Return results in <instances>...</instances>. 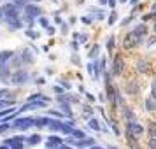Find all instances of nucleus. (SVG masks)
Segmentation results:
<instances>
[{
	"instance_id": "obj_1",
	"label": "nucleus",
	"mask_w": 156,
	"mask_h": 149,
	"mask_svg": "<svg viewBox=\"0 0 156 149\" xmlns=\"http://www.w3.org/2000/svg\"><path fill=\"white\" fill-rule=\"evenodd\" d=\"M14 58V53L12 51H4L0 53V81L2 83H9V67L7 63Z\"/></svg>"
},
{
	"instance_id": "obj_2",
	"label": "nucleus",
	"mask_w": 156,
	"mask_h": 149,
	"mask_svg": "<svg viewBox=\"0 0 156 149\" xmlns=\"http://www.w3.org/2000/svg\"><path fill=\"white\" fill-rule=\"evenodd\" d=\"M4 14H5V18H7L9 21H11V20H18V16H20V9H18L16 4H7V5L4 7Z\"/></svg>"
},
{
	"instance_id": "obj_3",
	"label": "nucleus",
	"mask_w": 156,
	"mask_h": 149,
	"mask_svg": "<svg viewBox=\"0 0 156 149\" xmlns=\"http://www.w3.org/2000/svg\"><path fill=\"white\" fill-rule=\"evenodd\" d=\"M49 104V100H35V102H27L20 111H34V109H44Z\"/></svg>"
},
{
	"instance_id": "obj_4",
	"label": "nucleus",
	"mask_w": 156,
	"mask_h": 149,
	"mask_svg": "<svg viewBox=\"0 0 156 149\" xmlns=\"http://www.w3.org/2000/svg\"><path fill=\"white\" fill-rule=\"evenodd\" d=\"M34 121L35 119H32V118H20V119H16L14 123H12V128H16V130H27V128H30L32 125H35Z\"/></svg>"
},
{
	"instance_id": "obj_5",
	"label": "nucleus",
	"mask_w": 156,
	"mask_h": 149,
	"mask_svg": "<svg viewBox=\"0 0 156 149\" xmlns=\"http://www.w3.org/2000/svg\"><path fill=\"white\" fill-rule=\"evenodd\" d=\"M27 81H28V74L25 70L14 72V74L11 76V79H9V83H12V84H23V83H27Z\"/></svg>"
},
{
	"instance_id": "obj_6",
	"label": "nucleus",
	"mask_w": 156,
	"mask_h": 149,
	"mask_svg": "<svg viewBox=\"0 0 156 149\" xmlns=\"http://www.w3.org/2000/svg\"><path fill=\"white\" fill-rule=\"evenodd\" d=\"M144 132V128L140 126V123H128V133L132 137H139Z\"/></svg>"
},
{
	"instance_id": "obj_7",
	"label": "nucleus",
	"mask_w": 156,
	"mask_h": 149,
	"mask_svg": "<svg viewBox=\"0 0 156 149\" xmlns=\"http://www.w3.org/2000/svg\"><path fill=\"white\" fill-rule=\"evenodd\" d=\"M137 42H140V37L135 35V32H133V34H130V35L125 39V48H132V46H135Z\"/></svg>"
},
{
	"instance_id": "obj_8",
	"label": "nucleus",
	"mask_w": 156,
	"mask_h": 149,
	"mask_svg": "<svg viewBox=\"0 0 156 149\" xmlns=\"http://www.w3.org/2000/svg\"><path fill=\"white\" fill-rule=\"evenodd\" d=\"M25 14L28 16V18H34V16H41V9L37 7V5H27L25 7Z\"/></svg>"
},
{
	"instance_id": "obj_9",
	"label": "nucleus",
	"mask_w": 156,
	"mask_h": 149,
	"mask_svg": "<svg viewBox=\"0 0 156 149\" xmlns=\"http://www.w3.org/2000/svg\"><path fill=\"white\" fill-rule=\"evenodd\" d=\"M60 146H62V139H60V137H55V135H53V137L48 139V149H53V147L58 149Z\"/></svg>"
},
{
	"instance_id": "obj_10",
	"label": "nucleus",
	"mask_w": 156,
	"mask_h": 149,
	"mask_svg": "<svg viewBox=\"0 0 156 149\" xmlns=\"http://www.w3.org/2000/svg\"><path fill=\"white\" fill-rule=\"evenodd\" d=\"M121 72H123V60H121V56H118L114 60V74L119 76Z\"/></svg>"
},
{
	"instance_id": "obj_11",
	"label": "nucleus",
	"mask_w": 156,
	"mask_h": 149,
	"mask_svg": "<svg viewBox=\"0 0 156 149\" xmlns=\"http://www.w3.org/2000/svg\"><path fill=\"white\" fill-rule=\"evenodd\" d=\"M62 126H63L62 121H51L49 123V130H53V132H62Z\"/></svg>"
},
{
	"instance_id": "obj_12",
	"label": "nucleus",
	"mask_w": 156,
	"mask_h": 149,
	"mask_svg": "<svg viewBox=\"0 0 156 149\" xmlns=\"http://www.w3.org/2000/svg\"><path fill=\"white\" fill-rule=\"evenodd\" d=\"M51 121L48 119V118H39V119H35V126L39 128H44V126H49Z\"/></svg>"
},
{
	"instance_id": "obj_13",
	"label": "nucleus",
	"mask_w": 156,
	"mask_h": 149,
	"mask_svg": "<svg viewBox=\"0 0 156 149\" xmlns=\"http://www.w3.org/2000/svg\"><path fill=\"white\" fill-rule=\"evenodd\" d=\"M146 109H147V111H156V100L154 98L146 100Z\"/></svg>"
},
{
	"instance_id": "obj_14",
	"label": "nucleus",
	"mask_w": 156,
	"mask_h": 149,
	"mask_svg": "<svg viewBox=\"0 0 156 149\" xmlns=\"http://www.w3.org/2000/svg\"><path fill=\"white\" fill-rule=\"evenodd\" d=\"M72 137H76L77 140H84V137H86V135L83 133L81 130H74V132H72Z\"/></svg>"
},
{
	"instance_id": "obj_15",
	"label": "nucleus",
	"mask_w": 156,
	"mask_h": 149,
	"mask_svg": "<svg viewBox=\"0 0 156 149\" xmlns=\"http://www.w3.org/2000/svg\"><path fill=\"white\" fill-rule=\"evenodd\" d=\"M62 132L67 135H72V132H74V128H72V125H67V123H63V126H62Z\"/></svg>"
},
{
	"instance_id": "obj_16",
	"label": "nucleus",
	"mask_w": 156,
	"mask_h": 149,
	"mask_svg": "<svg viewBox=\"0 0 156 149\" xmlns=\"http://www.w3.org/2000/svg\"><path fill=\"white\" fill-rule=\"evenodd\" d=\"M39 142H41V135H32V137L28 139L30 146H35V144H39Z\"/></svg>"
},
{
	"instance_id": "obj_17",
	"label": "nucleus",
	"mask_w": 156,
	"mask_h": 149,
	"mask_svg": "<svg viewBox=\"0 0 156 149\" xmlns=\"http://www.w3.org/2000/svg\"><path fill=\"white\" fill-rule=\"evenodd\" d=\"M147 62H144V60H142V62H139V63H137V70H140V72H146L147 70Z\"/></svg>"
},
{
	"instance_id": "obj_18",
	"label": "nucleus",
	"mask_w": 156,
	"mask_h": 149,
	"mask_svg": "<svg viewBox=\"0 0 156 149\" xmlns=\"http://www.w3.org/2000/svg\"><path fill=\"white\" fill-rule=\"evenodd\" d=\"M144 34H146V27H144V25H140V27H137V28H135V35L142 37Z\"/></svg>"
},
{
	"instance_id": "obj_19",
	"label": "nucleus",
	"mask_w": 156,
	"mask_h": 149,
	"mask_svg": "<svg viewBox=\"0 0 156 149\" xmlns=\"http://www.w3.org/2000/svg\"><path fill=\"white\" fill-rule=\"evenodd\" d=\"M149 135H151L153 139H156V123H151V125H149Z\"/></svg>"
},
{
	"instance_id": "obj_20",
	"label": "nucleus",
	"mask_w": 156,
	"mask_h": 149,
	"mask_svg": "<svg viewBox=\"0 0 156 149\" xmlns=\"http://www.w3.org/2000/svg\"><path fill=\"white\" fill-rule=\"evenodd\" d=\"M90 126H91L93 130H97V132L100 130V125H98V121L95 119V118H93V119H90Z\"/></svg>"
},
{
	"instance_id": "obj_21",
	"label": "nucleus",
	"mask_w": 156,
	"mask_h": 149,
	"mask_svg": "<svg viewBox=\"0 0 156 149\" xmlns=\"http://www.w3.org/2000/svg\"><path fill=\"white\" fill-rule=\"evenodd\" d=\"M23 60H25V62H28V63H32V62H34V56L30 55L28 51H25V53H23Z\"/></svg>"
},
{
	"instance_id": "obj_22",
	"label": "nucleus",
	"mask_w": 156,
	"mask_h": 149,
	"mask_svg": "<svg viewBox=\"0 0 156 149\" xmlns=\"http://www.w3.org/2000/svg\"><path fill=\"white\" fill-rule=\"evenodd\" d=\"M9 25H11V28H21V23L18 21V20H11V21H9Z\"/></svg>"
},
{
	"instance_id": "obj_23",
	"label": "nucleus",
	"mask_w": 156,
	"mask_h": 149,
	"mask_svg": "<svg viewBox=\"0 0 156 149\" xmlns=\"http://www.w3.org/2000/svg\"><path fill=\"white\" fill-rule=\"evenodd\" d=\"M62 107H63V111H65V114H69V116H70V107H69V105H67V104H65V102H63V98H62Z\"/></svg>"
},
{
	"instance_id": "obj_24",
	"label": "nucleus",
	"mask_w": 156,
	"mask_h": 149,
	"mask_svg": "<svg viewBox=\"0 0 156 149\" xmlns=\"http://www.w3.org/2000/svg\"><path fill=\"white\" fill-rule=\"evenodd\" d=\"M151 95H153V98L156 100V81H153V84H151Z\"/></svg>"
},
{
	"instance_id": "obj_25",
	"label": "nucleus",
	"mask_w": 156,
	"mask_h": 149,
	"mask_svg": "<svg viewBox=\"0 0 156 149\" xmlns=\"http://www.w3.org/2000/svg\"><path fill=\"white\" fill-rule=\"evenodd\" d=\"M149 147L156 149V139H151V140H149Z\"/></svg>"
},
{
	"instance_id": "obj_26",
	"label": "nucleus",
	"mask_w": 156,
	"mask_h": 149,
	"mask_svg": "<svg viewBox=\"0 0 156 149\" xmlns=\"http://www.w3.org/2000/svg\"><path fill=\"white\" fill-rule=\"evenodd\" d=\"M7 128H9V125H7V123H4V125H0V133H4V132H5Z\"/></svg>"
},
{
	"instance_id": "obj_27",
	"label": "nucleus",
	"mask_w": 156,
	"mask_h": 149,
	"mask_svg": "<svg viewBox=\"0 0 156 149\" xmlns=\"http://www.w3.org/2000/svg\"><path fill=\"white\" fill-rule=\"evenodd\" d=\"M11 111H12V109H5V111H2V112H0V118H5Z\"/></svg>"
},
{
	"instance_id": "obj_28",
	"label": "nucleus",
	"mask_w": 156,
	"mask_h": 149,
	"mask_svg": "<svg viewBox=\"0 0 156 149\" xmlns=\"http://www.w3.org/2000/svg\"><path fill=\"white\" fill-rule=\"evenodd\" d=\"M112 46H114V39L111 37V39H109V42H107V48H109V49H112Z\"/></svg>"
},
{
	"instance_id": "obj_29",
	"label": "nucleus",
	"mask_w": 156,
	"mask_h": 149,
	"mask_svg": "<svg viewBox=\"0 0 156 149\" xmlns=\"http://www.w3.org/2000/svg\"><path fill=\"white\" fill-rule=\"evenodd\" d=\"M114 21H116V14H114V12H112V14H111V18H109V23H111V25H112Z\"/></svg>"
},
{
	"instance_id": "obj_30",
	"label": "nucleus",
	"mask_w": 156,
	"mask_h": 149,
	"mask_svg": "<svg viewBox=\"0 0 156 149\" xmlns=\"http://www.w3.org/2000/svg\"><path fill=\"white\" fill-rule=\"evenodd\" d=\"M41 23H42V27H48V20H44V18H41Z\"/></svg>"
},
{
	"instance_id": "obj_31",
	"label": "nucleus",
	"mask_w": 156,
	"mask_h": 149,
	"mask_svg": "<svg viewBox=\"0 0 156 149\" xmlns=\"http://www.w3.org/2000/svg\"><path fill=\"white\" fill-rule=\"evenodd\" d=\"M109 5H111V7H114V5H116V0H109Z\"/></svg>"
},
{
	"instance_id": "obj_32",
	"label": "nucleus",
	"mask_w": 156,
	"mask_h": 149,
	"mask_svg": "<svg viewBox=\"0 0 156 149\" xmlns=\"http://www.w3.org/2000/svg\"><path fill=\"white\" fill-rule=\"evenodd\" d=\"M58 149H72V147H69V146H60Z\"/></svg>"
},
{
	"instance_id": "obj_33",
	"label": "nucleus",
	"mask_w": 156,
	"mask_h": 149,
	"mask_svg": "<svg viewBox=\"0 0 156 149\" xmlns=\"http://www.w3.org/2000/svg\"><path fill=\"white\" fill-rule=\"evenodd\" d=\"M2 14H4V9L0 7V18H2Z\"/></svg>"
},
{
	"instance_id": "obj_34",
	"label": "nucleus",
	"mask_w": 156,
	"mask_h": 149,
	"mask_svg": "<svg viewBox=\"0 0 156 149\" xmlns=\"http://www.w3.org/2000/svg\"><path fill=\"white\" fill-rule=\"evenodd\" d=\"M25 2H27V4H28L30 0H25ZM32 2H41V0H32Z\"/></svg>"
},
{
	"instance_id": "obj_35",
	"label": "nucleus",
	"mask_w": 156,
	"mask_h": 149,
	"mask_svg": "<svg viewBox=\"0 0 156 149\" xmlns=\"http://www.w3.org/2000/svg\"><path fill=\"white\" fill-rule=\"evenodd\" d=\"M91 149H102V147H98V146H91Z\"/></svg>"
},
{
	"instance_id": "obj_36",
	"label": "nucleus",
	"mask_w": 156,
	"mask_h": 149,
	"mask_svg": "<svg viewBox=\"0 0 156 149\" xmlns=\"http://www.w3.org/2000/svg\"><path fill=\"white\" fill-rule=\"evenodd\" d=\"M0 149H7V146H0Z\"/></svg>"
},
{
	"instance_id": "obj_37",
	"label": "nucleus",
	"mask_w": 156,
	"mask_h": 149,
	"mask_svg": "<svg viewBox=\"0 0 156 149\" xmlns=\"http://www.w3.org/2000/svg\"><path fill=\"white\" fill-rule=\"evenodd\" d=\"M153 11H156V4H154V5H153Z\"/></svg>"
},
{
	"instance_id": "obj_38",
	"label": "nucleus",
	"mask_w": 156,
	"mask_h": 149,
	"mask_svg": "<svg viewBox=\"0 0 156 149\" xmlns=\"http://www.w3.org/2000/svg\"><path fill=\"white\" fill-rule=\"evenodd\" d=\"M154 30H156V25H154Z\"/></svg>"
}]
</instances>
